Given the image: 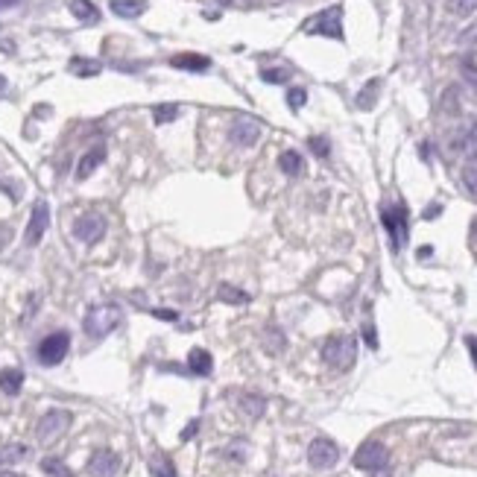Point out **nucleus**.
I'll return each mask as SVG.
<instances>
[{"mask_svg": "<svg viewBox=\"0 0 477 477\" xmlns=\"http://www.w3.org/2000/svg\"><path fill=\"white\" fill-rule=\"evenodd\" d=\"M308 146L313 150V155H320V158H328V153H331V144H328V138H311Z\"/></svg>", "mask_w": 477, "mask_h": 477, "instance_id": "72a5a7b5", "label": "nucleus"}, {"mask_svg": "<svg viewBox=\"0 0 477 477\" xmlns=\"http://www.w3.org/2000/svg\"><path fill=\"white\" fill-rule=\"evenodd\" d=\"M106 235V220L100 214H82L77 217V223H73V237H77L79 243H85V246H94V243H100Z\"/></svg>", "mask_w": 477, "mask_h": 477, "instance_id": "6e6552de", "label": "nucleus"}, {"mask_svg": "<svg viewBox=\"0 0 477 477\" xmlns=\"http://www.w3.org/2000/svg\"><path fill=\"white\" fill-rule=\"evenodd\" d=\"M463 185L469 188V193L477 197V162H469L466 167H463Z\"/></svg>", "mask_w": 477, "mask_h": 477, "instance_id": "2f4dec72", "label": "nucleus"}, {"mask_svg": "<svg viewBox=\"0 0 477 477\" xmlns=\"http://www.w3.org/2000/svg\"><path fill=\"white\" fill-rule=\"evenodd\" d=\"M68 9H70V15L82 21V23H97L100 21V9H97L91 0H68Z\"/></svg>", "mask_w": 477, "mask_h": 477, "instance_id": "f3484780", "label": "nucleus"}, {"mask_svg": "<svg viewBox=\"0 0 477 477\" xmlns=\"http://www.w3.org/2000/svg\"><path fill=\"white\" fill-rule=\"evenodd\" d=\"M170 68L191 70V73H205L208 68H211V59L199 56V53H176L173 59H170Z\"/></svg>", "mask_w": 477, "mask_h": 477, "instance_id": "4468645a", "label": "nucleus"}, {"mask_svg": "<svg viewBox=\"0 0 477 477\" xmlns=\"http://www.w3.org/2000/svg\"><path fill=\"white\" fill-rule=\"evenodd\" d=\"M108 9H112L117 18H141L146 12V0H112Z\"/></svg>", "mask_w": 477, "mask_h": 477, "instance_id": "a211bd4d", "label": "nucleus"}, {"mask_svg": "<svg viewBox=\"0 0 477 477\" xmlns=\"http://www.w3.org/2000/svg\"><path fill=\"white\" fill-rule=\"evenodd\" d=\"M381 220H384V228H387V235L389 240H393V249L401 252L405 249V243H407V208L405 205H387L384 211H381Z\"/></svg>", "mask_w": 477, "mask_h": 477, "instance_id": "423d86ee", "label": "nucleus"}, {"mask_svg": "<svg viewBox=\"0 0 477 477\" xmlns=\"http://www.w3.org/2000/svg\"><path fill=\"white\" fill-rule=\"evenodd\" d=\"M68 349H70V334L68 331H53L39 342L35 358H39L41 366H59L68 358Z\"/></svg>", "mask_w": 477, "mask_h": 477, "instance_id": "39448f33", "label": "nucleus"}, {"mask_svg": "<svg viewBox=\"0 0 477 477\" xmlns=\"http://www.w3.org/2000/svg\"><path fill=\"white\" fill-rule=\"evenodd\" d=\"M0 477H23V474H15V471H0Z\"/></svg>", "mask_w": 477, "mask_h": 477, "instance_id": "c03bdc74", "label": "nucleus"}, {"mask_svg": "<svg viewBox=\"0 0 477 477\" xmlns=\"http://www.w3.org/2000/svg\"><path fill=\"white\" fill-rule=\"evenodd\" d=\"M460 70H463V77H466L471 85H477V65L471 62V59H466V62L460 65Z\"/></svg>", "mask_w": 477, "mask_h": 477, "instance_id": "c9c22d12", "label": "nucleus"}, {"mask_svg": "<svg viewBox=\"0 0 477 477\" xmlns=\"http://www.w3.org/2000/svg\"><path fill=\"white\" fill-rule=\"evenodd\" d=\"M442 112H448V115H457L460 112V106H457V91L451 88L445 97H442Z\"/></svg>", "mask_w": 477, "mask_h": 477, "instance_id": "f704fd0d", "label": "nucleus"}, {"mask_svg": "<svg viewBox=\"0 0 477 477\" xmlns=\"http://www.w3.org/2000/svg\"><path fill=\"white\" fill-rule=\"evenodd\" d=\"M103 162H106V146H91V150L79 158V164H77V179L85 182Z\"/></svg>", "mask_w": 477, "mask_h": 477, "instance_id": "2eb2a0df", "label": "nucleus"}, {"mask_svg": "<svg viewBox=\"0 0 477 477\" xmlns=\"http://www.w3.org/2000/svg\"><path fill=\"white\" fill-rule=\"evenodd\" d=\"M439 211H442V208H439V205H434V208H427V214H425V217H436Z\"/></svg>", "mask_w": 477, "mask_h": 477, "instance_id": "a19ab883", "label": "nucleus"}, {"mask_svg": "<svg viewBox=\"0 0 477 477\" xmlns=\"http://www.w3.org/2000/svg\"><path fill=\"white\" fill-rule=\"evenodd\" d=\"M68 68H70V73H77V77H82V79H85V77H97V73L103 70L100 62H94V59H79V56L70 59Z\"/></svg>", "mask_w": 477, "mask_h": 477, "instance_id": "a878e982", "label": "nucleus"}, {"mask_svg": "<svg viewBox=\"0 0 477 477\" xmlns=\"http://www.w3.org/2000/svg\"><path fill=\"white\" fill-rule=\"evenodd\" d=\"M120 322H124V311H120V304L103 302V304H94V308L85 313L82 328L91 340H103V337L112 334Z\"/></svg>", "mask_w": 477, "mask_h": 477, "instance_id": "f257e3e1", "label": "nucleus"}, {"mask_svg": "<svg viewBox=\"0 0 477 477\" xmlns=\"http://www.w3.org/2000/svg\"><path fill=\"white\" fill-rule=\"evenodd\" d=\"M354 466H358L360 471L387 469L389 466V451H387V445L384 442H375V439L363 442L358 451H354Z\"/></svg>", "mask_w": 477, "mask_h": 477, "instance_id": "0eeeda50", "label": "nucleus"}, {"mask_svg": "<svg viewBox=\"0 0 477 477\" xmlns=\"http://www.w3.org/2000/svg\"><path fill=\"white\" fill-rule=\"evenodd\" d=\"M197 427H199V422H191L185 431H182V442H188V439H193V434H197Z\"/></svg>", "mask_w": 477, "mask_h": 477, "instance_id": "58836bf2", "label": "nucleus"}, {"mask_svg": "<svg viewBox=\"0 0 477 477\" xmlns=\"http://www.w3.org/2000/svg\"><path fill=\"white\" fill-rule=\"evenodd\" d=\"M261 138V124L255 117H237L228 129V141L237 146H255Z\"/></svg>", "mask_w": 477, "mask_h": 477, "instance_id": "9b49d317", "label": "nucleus"}, {"mask_svg": "<svg viewBox=\"0 0 477 477\" xmlns=\"http://www.w3.org/2000/svg\"><path fill=\"white\" fill-rule=\"evenodd\" d=\"M47 226H50V205H47L44 199L35 202L32 214H30V223H27V235H23V240H27V246H39Z\"/></svg>", "mask_w": 477, "mask_h": 477, "instance_id": "9d476101", "label": "nucleus"}, {"mask_svg": "<svg viewBox=\"0 0 477 477\" xmlns=\"http://www.w3.org/2000/svg\"><path fill=\"white\" fill-rule=\"evenodd\" d=\"M217 299L226 302V304H249V302H252L249 293L240 290V287H235V284H220V287H217Z\"/></svg>", "mask_w": 477, "mask_h": 477, "instance_id": "4be33fe9", "label": "nucleus"}, {"mask_svg": "<svg viewBox=\"0 0 477 477\" xmlns=\"http://www.w3.org/2000/svg\"><path fill=\"white\" fill-rule=\"evenodd\" d=\"M0 94H6V77H0Z\"/></svg>", "mask_w": 477, "mask_h": 477, "instance_id": "37998d69", "label": "nucleus"}, {"mask_svg": "<svg viewBox=\"0 0 477 477\" xmlns=\"http://www.w3.org/2000/svg\"><path fill=\"white\" fill-rule=\"evenodd\" d=\"M304 103H308V91H304V88H290L287 91V106L293 108V112H299Z\"/></svg>", "mask_w": 477, "mask_h": 477, "instance_id": "473e14b6", "label": "nucleus"}, {"mask_svg": "<svg viewBox=\"0 0 477 477\" xmlns=\"http://www.w3.org/2000/svg\"><path fill=\"white\" fill-rule=\"evenodd\" d=\"M153 316H155V320H164V322H176L179 320V313L170 311V308H153Z\"/></svg>", "mask_w": 477, "mask_h": 477, "instance_id": "e433bc0d", "label": "nucleus"}, {"mask_svg": "<svg viewBox=\"0 0 477 477\" xmlns=\"http://www.w3.org/2000/svg\"><path fill=\"white\" fill-rule=\"evenodd\" d=\"M220 3H231V0H220Z\"/></svg>", "mask_w": 477, "mask_h": 477, "instance_id": "a18cd8bd", "label": "nucleus"}, {"mask_svg": "<svg viewBox=\"0 0 477 477\" xmlns=\"http://www.w3.org/2000/svg\"><path fill=\"white\" fill-rule=\"evenodd\" d=\"M27 457H30L27 445H21V442L3 445V448H0V469H3V466H15V463H23Z\"/></svg>", "mask_w": 477, "mask_h": 477, "instance_id": "412c9836", "label": "nucleus"}, {"mask_svg": "<svg viewBox=\"0 0 477 477\" xmlns=\"http://www.w3.org/2000/svg\"><path fill=\"white\" fill-rule=\"evenodd\" d=\"M363 337H366V342H369V349H378V334H375L372 325H363Z\"/></svg>", "mask_w": 477, "mask_h": 477, "instance_id": "4c0bfd02", "label": "nucleus"}, {"mask_svg": "<svg viewBox=\"0 0 477 477\" xmlns=\"http://www.w3.org/2000/svg\"><path fill=\"white\" fill-rule=\"evenodd\" d=\"M240 410L246 413L249 419H261L264 410H266V398L264 396H255V393L240 396Z\"/></svg>", "mask_w": 477, "mask_h": 477, "instance_id": "b1692460", "label": "nucleus"}, {"mask_svg": "<svg viewBox=\"0 0 477 477\" xmlns=\"http://www.w3.org/2000/svg\"><path fill=\"white\" fill-rule=\"evenodd\" d=\"M451 150L469 155L471 162H477V120H474L469 129H460V132H457L454 141H451Z\"/></svg>", "mask_w": 477, "mask_h": 477, "instance_id": "ddd939ff", "label": "nucleus"}, {"mask_svg": "<svg viewBox=\"0 0 477 477\" xmlns=\"http://www.w3.org/2000/svg\"><path fill=\"white\" fill-rule=\"evenodd\" d=\"M302 32L308 35H325V39L342 41V6H328L320 15H313L302 23Z\"/></svg>", "mask_w": 477, "mask_h": 477, "instance_id": "7ed1b4c3", "label": "nucleus"}, {"mask_svg": "<svg viewBox=\"0 0 477 477\" xmlns=\"http://www.w3.org/2000/svg\"><path fill=\"white\" fill-rule=\"evenodd\" d=\"M290 77H293L290 68H264L261 70V79L270 82V85H281V82H287Z\"/></svg>", "mask_w": 477, "mask_h": 477, "instance_id": "c756f323", "label": "nucleus"}, {"mask_svg": "<svg viewBox=\"0 0 477 477\" xmlns=\"http://www.w3.org/2000/svg\"><path fill=\"white\" fill-rule=\"evenodd\" d=\"M477 9V0H448V12L457 18H466Z\"/></svg>", "mask_w": 477, "mask_h": 477, "instance_id": "7c9ffc66", "label": "nucleus"}, {"mask_svg": "<svg viewBox=\"0 0 477 477\" xmlns=\"http://www.w3.org/2000/svg\"><path fill=\"white\" fill-rule=\"evenodd\" d=\"M120 471V457L115 451L108 448H100L94 451L91 460H88V477H117Z\"/></svg>", "mask_w": 477, "mask_h": 477, "instance_id": "f8f14e48", "label": "nucleus"}, {"mask_svg": "<svg viewBox=\"0 0 477 477\" xmlns=\"http://www.w3.org/2000/svg\"><path fill=\"white\" fill-rule=\"evenodd\" d=\"M337 460H340V448L337 442H331V439H325V436H316L313 442L308 445V463L313 469H334L337 466Z\"/></svg>", "mask_w": 477, "mask_h": 477, "instance_id": "1a4fd4ad", "label": "nucleus"}, {"mask_svg": "<svg viewBox=\"0 0 477 477\" xmlns=\"http://www.w3.org/2000/svg\"><path fill=\"white\" fill-rule=\"evenodd\" d=\"M188 369L193 372V375H202V378H208L214 372V358L208 354L205 349H191V354H188Z\"/></svg>", "mask_w": 477, "mask_h": 477, "instance_id": "dca6fc26", "label": "nucleus"}, {"mask_svg": "<svg viewBox=\"0 0 477 477\" xmlns=\"http://www.w3.org/2000/svg\"><path fill=\"white\" fill-rule=\"evenodd\" d=\"M466 346H469L471 358H474V363H477V340H474V337H466Z\"/></svg>", "mask_w": 477, "mask_h": 477, "instance_id": "ea45409f", "label": "nucleus"}, {"mask_svg": "<svg viewBox=\"0 0 477 477\" xmlns=\"http://www.w3.org/2000/svg\"><path fill=\"white\" fill-rule=\"evenodd\" d=\"M23 387V372L15 369V366H9V369H0V389H3L6 396H18Z\"/></svg>", "mask_w": 477, "mask_h": 477, "instance_id": "aec40b11", "label": "nucleus"}, {"mask_svg": "<svg viewBox=\"0 0 477 477\" xmlns=\"http://www.w3.org/2000/svg\"><path fill=\"white\" fill-rule=\"evenodd\" d=\"M278 167H281V173L284 176H299L304 170V162H302V155L296 150H287V153L278 155Z\"/></svg>", "mask_w": 477, "mask_h": 477, "instance_id": "5701e85b", "label": "nucleus"}, {"mask_svg": "<svg viewBox=\"0 0 477 477\" xmlns=\"http://www.w3.org/2000/svg\"><path fill=\"white\" fill-rule=\"evenodd\" d=\"M18 0H0V9H9V6H15Z\"/></svg>", "mask_w": 477, "mask_h": 477, "instance_id": "79ce46f5", "label": "nucleus"}, {"mask_svg": "<svg viewBox=\"0 0 477 477\" xmlns=\"http://www.w3.org/2000/svg\"><path fill=\"white\" fill-rule=\"evenodd\" d=\"M150 474H153V477H176L173 460L164 457V454H155V457L150 460Z\"/></svg>", "mask_w": 477, "mask_h": 477, "instance_id": "bb28decb", "label": "nucleus"}, {"mask_svg": "<svg viewBox=\"0 0 477 477\" xmlns=\"http://www.w3.org/2000/svg\"><path fill=\"white\" fill-rule=\"evenodd\" d=\"M264 349H266V354H281L287 349V337H284V331H281L278 325H266L264 328Z\"/></svg>", "mask_w": 477, "mask_h": 477, "instance_id": "6ab92c4d", "label": "nucleus"}, {"mask_svg": "<svg viewBox=\"0 0 477 477\" xmlns=\"http://www.w3.org/2000/svg\"><path fill=\"white\" fill-rule=\"evenodd\" d=\"M322 360L334 369L346 372L358 360V340L349 337V334H337V337H328L325 346H322Z\"/></svg>", "mask_w": 477, "mask_h": 477, "instance_id": "f03ea898", "label": "nucleus"}, {"mask_svg": "<svg viewBox=\"0 0 477 477\" xmlns=\"http://www.w3.org/2000/svg\"><path fill=\"white\" fill-rule=\"evenodd\" d=\"M176 117H179V106H176V103H162V106H155V112H153V120H155V126L173 124Z\"/></svg>", "mask_w": 477, "mask_h": 477, "instance_id": "c85d7f7f", "label": "nucleus"}, {"mask_svg": "<svg viewBox=\"0 0 477 477\" xmlns=\"http://www.w3.org/2000/svg\"><path fill=\"white\" fill-rule=\"evenodd\" d=\"M41 471H44L47 477H73V471H70L59 457H44V460H41Z\"/></svg>", "mask_w": 477, "mask_h": 477, "instance_id": "cd10ccee", "label": "nucleus"}, {"mask_svg": "<svg viewBox=\"0 0 477 477\" xmlns=\"http://www.w3.org/2000/svg\"><path fill=\"white\" fill-rule=\"evenodd\" d=\"M378 91H381V79H369L366 82V88L358 94V108H363V112H369V108L375 106V100H378Z\"/></svg>", "mask_w": 477, "mask_h": 477, "instance_id": "393cba45", "label": "nucleus"}, {"mask_svg": "<svg viewBox=\"0 0 477 477\" xmlns=\"http://www.w3.org/2000/svg\"><path fill=\"white\" fill-rule=\"evenodd\" d=\"M73 422V416L68 410H47L39 425H35V436H39L41 445H53L56 439H62L68 434V427Z\"/></svg>", "mask_w": 477, "mask_h": 477, "instance_id": "20e7f679", "label": "nucleus"}]
</instances>
